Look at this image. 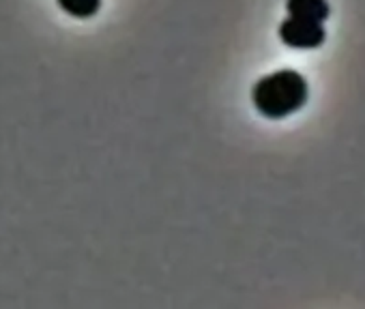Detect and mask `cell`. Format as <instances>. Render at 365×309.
<instances>
[{
  "label": "cell",
  "instance_id": "obj_1",
  "mask_svg": "<svg viewBox=\"0 0 365 309\" xmlns=\"http://www.w3.org/2000/svg\"><path fill=\"white\" fill-rule=\"evenodd\" d=\"M307 80L292 69H282L271 75H264L256 82L252 90V101L256 110L271 120H279L294 114L307 103Z\"/></svg>",
  "mask_w": 365,
  "mask_h": 309
},
{
  "label": "cell",
  "instance_id": "obj_2",
  "mask_svg": "<svg viewBox=\"0 0 365 309\" xmlns=\"http://www.w3.org/2000/svg\"><path fill=\"white\" fill-rule=\"evenodd\" d=\"M279 39L282 43L294 50H316L324 43L327 33L320 22L290 16L279 24Z\"/></svg>",
  "mask_w": 365,
  "mask_h": 309
},
{
  "label": "cell",
  "instance_id": "obj_3",
  "mask_svg": "<svg viewBox=\"0 0 365 309\" xmlns=\"http://www.w3.org/2000/svg\"><path fill=\"white\" fill-rule=\"evenodd\" d=\"M286 9L292 18H303L312 22H324L331 14L327 0H288Z\"/></svg>",
  "mask_w": 365,
  "mask_h": 309
},
{
  "label": "cell",
  "instance_id": "obj_4",
  "mask_svg": "<svg viewBox=\"0 0 365 309\" xmlns=\"http://www.w3.org/2000/svg\"><path fill=\"white\" fill-rule=\"evenodd\" d=\"M58 7L65 14H69L71 18L86 20V18H93L99 11L101 0H58Z\"/></svg>",
  "mask_w": 365,
  "mask_h": 309
}]
</instances>
